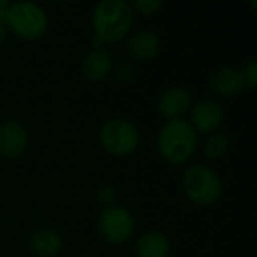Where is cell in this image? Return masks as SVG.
Instances as JSON below:
<instances>
[{
    "mask_svg": "<svg viewBox=\"0 0 257 257\" xmlns=\"http://www.w3.org/2000/svg\"><path fill=\"white\" fill-rule=\"evenodd\" d=\"M99 143L109 155L127 157L140 145V128L127 118H111L100 127Z\"/></svg>",
    "mask_w": 257,
    "mask_h": 257,
    "instance_id": "cell-5",
    "label": "cell"
},
{
    "mask_svg": "<svg viewBox=\"0 0 257 257\" xmlns=\"http://www.w3.org/2000/svg\"><path fill=\"white\" fill-rule=\"evenodd\" d=\"M128 6H131L133 11H138L140 15L150 16L162 8V2L161 0H134V2H131Z\"/></svg>",
    "mask_w": 257,
    "mask_h": 257,
    "instance_id": "cell-17",
    "label": "cell"
},
{
    "mask_svg": "<svg viewBox=\"0 0 257 257\" xmlns=\"http://www.w3.org/2000/svg\"><path fill=\"white\" fill-rule=\"evenodd\" d=\"M134 23V11L123 0H102L95 6L92 15L93 44L100 48L104 44L127 39Z\"/></svg>",
    "mask_w": 257,
    "mask_h": 257,
    "instance_id": "cell-1",
    "label": "cell"
},
{
    "mask_svg": "<svg viewBox=\"0 0 257 257\" xmlns=\"http://www.w3.org/2000/svg\"><path fill=\"white\" fill-rule=\"evenodd\" d=\"M97 201H99V204L102 208L116 204V189L113 185H109V183L99 187V190H97Z\"/></svg>",
    "mask_w": 257,
    "mask_h": 257,
    "instance_id": "cell-18",
    "label": "cell"
},
{
    "mask_svg": "<svg viewBox=\"0 0 257 257\" xmlns=\"http://www.w3.org/2000/svg\"><path fill=\"white\" fill-rule=\"evenodd\" d=\"M136 257H169L171 253V241L162 231H147L134 243Z\"/></svg>",
    "mask_w": 257,
    "mask_h": 257,
    "instance_id": "cell-14",
    "label": "cell"
},
{
    "mask_svg": "<svg viewBox=\"0 0 257 257\" xmlns=\"http://www.w3.org/2000/svg\"><path fill=\"white\" fill-rule=\"evenodd\" d=\"M229 148H231V140L222 133H213L204 141L203 152L210 161H220L222 157L227 155Z\"/></svg>",
    "mask_w": 257,
    "mask_h": 257,
    "instance_id": "cell-15",
    "label": "cell"
},
{
    "mask_svg": "<svg viewBox=\"0 0 257 257\" xmlns=\"http://www.w3.org/2000/svg\"><path fill=\"white\" fill-rule=\"evenodd\" d=\"M136 231V220L133 213L123 206L102 208L97 217V232L109 245H123L134 236Z\"/></svg>",
    "mask_w": 257,
    "mask_h": 257,
    "instance_id": "cell-6",
    "label": "cell"
},
{
    "mask_svg": "<svg viewBox=\"0 0 257 257\" xmlns=\"http://www.w3.org/2000/svg\"><path fill=\"white\" fill-rule=\"evenodd\" d=\"M211 93H215L220 99H232L239 95L243 90H246L245 79H243L241 69L232 67V65H222L215 69L208 79Z\"/></svg>",
    "mask_w": 257,
    "mask_h": 257,
    "instance_id": "cell-10",
    "label": "cell"
},
{
    "mask_svg": "<svg viewBox=\"0 0 257 257\" xmlns=\"http://www.w3.org/2000/svg\"><path fill=\"white\" fill-rule=\"evenodd\" d=\"M29 148V131L20 120L0 123V155L4 159H20Z\"/></svg>",
    "mask_w": 257,
    "mask_h": 257,
    "instance_id": "cell-9",
    "label": "cell"
},
{
    "mask_svg": "<svg viewBox=\"0 0 257 257\" xmlns=\"http://www.w3.org/2000/svg\"><path fill=\"white\" fill-rule=\"evenodd\" d=\"M113 71L120 83H131L134 79V76H136V65L131 60H123L116 67H113Z\"/></svg>",
    "mask_w": 257,
    "mask_h": 257,
    "instance_id": "cell-16",
    "label": "cell"
},
{
    "mask_svg": "<svg viewBox=\"0 0 257 257\" xmlns=\"http://www.w3.org/2000/svg\"><path fill=\"white\" fill-rule=\"evenodd\" d=\"M29 252L36 257H57L62 252L64 239L60 232L51 227H39L30 232L27 239Z\"/></svg>",
    "mask_w": 257,
    "mask_h": 257,
    "instance_id": "cell-13",
    "label": "cell"
},
{
    "mask_svg": "<svg viewBox=\"0 0 257 257\" xmlns=\"http://www.w3.org/2000/svg\"><path fill=\"white\" fill-rule=\"evenodd\" d=\"M162 41L152 30H140L125 39V50H127L128 57L138 62H148L154 60L159 53H161Z\"/></svg>",
    "mask_w": 257,
    "mask_h": 257,
    "instance_id": "cell-11",
    "label": "cell"
},
{
    "mask_svg": "<svg viewBox=\"0 0 257 257\" xmlns=\"http://www.w3.org/2000/svg\"><path fill=\"white\" fill-rule=\"evenodd\" d=\"M8 9H9L8 0H0V20L6 18V15H8Z\"/></svg>",
    "mask_w": 257,
    "mask_h": 257,
    "instance_id": "cell-21",
    "label": "cell"
},
{
    "mask_svg": "<svg viewBox=\"0 0 257 257\" xmlns=\"http://www.w3.org/2000/svg\"><path fill=\"white\" fill-rule=\"evenodd\" d=\"M241 74H243V79H245V85L246 88L253 90L255 88V81H257V62L253 60H248L241 69Z\"/></svg>",
    "mask_w": 257,
    "mask_h": 257,
    "instance_id": "cell-19",
    "label": "cell"
},
{
    "mask_svg": "<svg viewBox=\"0 0 257 257\" xmlns=\"http://www.w3.org/2000/svg\"><path fill=\"white\" fill-rule=\"evenodd\" d=\"M113 57L104 46L92 48L88 53L83 57L81 62V74L86 81L90 83H100L109 78L113 72Z\"/></svg>",
    "mask_w": 257,
    "mask_h": 257,
    "instance_id": "cell-12",
    "label": "cell"
},
{
    "mask_svg": "<svg viewBox=\"0 0 257 257\" xmlns=\"http://www.w3.org/2000/svg\"><path fill=\"white\" fill-rule=\"evenodd\" d=\"M155 107H157V113L166 118V121L180 120L192 107V93L185 86L171 85L157 95Z\"/></svg>",
    "mask_w": 257,
    "mask_h": 257,
    "instance_id": "cell-7",
    "label": "cell"
},
{
    "mask_svg": "<svg viewBox=\"0 0 257 257\" xmlns=\"http://www.w3.org/2000/svg\"><path fill=\"white\" fill-rule=\"evenodd\" d=\"M4 23L9 32L25 41H36L48 30V15L41 6L34 2L9 4Z\"/></svg>",
    "mask_w": 257,
    "mask_h": 257,
    "instance_id": "cell-4",
    "label": "cell"
},
{
    "mask_svg": "<svg viewBox=\"0 0 257 257\" xmlns=\"http://www.w3.org/2000/svg\"><path fill=\"white\" fill-rule=\"evenodd\" d=\"M182 190L190 203L211 206L222 197V180L210 166L194 164L183 171Z\"/></svg>",
    "mask_w": 257,
    "mask_h": 257,
    "instance_id": "cell-3",
    "label": "cell"
},
{
    "mask_svg": "<svg viewBox=\"0 0 257 257\" xmlns=\"http://www.w3.org/2000/svg\"><path fill=\"white\" fill-rule=\"evenodd\" d=\"M189 123L196 131V134H213L224 121V107L213 99H204L190 107Z\"/></svg>",
    "mask_w": 257,
    "mask_h": 257,
    "instance_id": "cell-8",
    "label": "cell"
},
{
    "mask_svg": "<svg viewBox=\"0 0 257 257\" xmlns=\"http://www.w3.org/2000/svg\"><path fill=\"white\" fill-rule=\"evenodd\" d=\"M159 154L171 164H183L194 155L197 148V134L189 120H169L162 125L157 136Z\"/></svg>",
    "mask_w": 257,
    "mask_h": 257,
    "instance_id": "cell-2",
    "label": "cell"
},
{
    "mask_svg": "<svg viewBox=\"0 0 257 257\" xmlns=\"http://www.w3.org/2000/svg\"><path fill=\"white\" fill-rule=\"evenodd\" d=\"M8 27H6L4 20H0V46L6 43V39H8Z\"/></svg>",
    "mask_w": 257,
    "mask_h": 257,
    "instance_id": "cell-20",
    "label": "cell"
}]
</instances>
